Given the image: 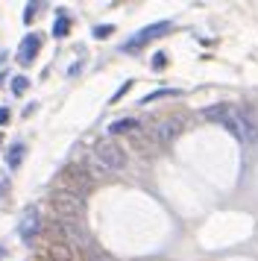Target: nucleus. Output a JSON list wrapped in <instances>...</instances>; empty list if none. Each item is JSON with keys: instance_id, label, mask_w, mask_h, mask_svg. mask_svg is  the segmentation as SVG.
Returning a JSON list of instances; mask_svg holds the SVG:
<instances>
[{"instance_id": "8", "label": "nucleus", "mask_w": 258, "mask_h": 261, "mask_svg": "<svg viewBox=\"0 0 258 261\" xmlns=\"http://www.w3.org/2000/svg\"><path fill=\"white\" fill-rule=\"evenodd\" d=\"M38 229H41V223H38V212L30 208V212L23 214V220H21V238L23 241H33Z\"/></svg>"}, {"instance_id": "14", "label": "nucleus", "mask_w": 258, "mask_h": 261, "mask_svg": "<svg viewBox=\"0 0 258 261\" xmlns=\"http://www.w3.org/2000/svg\"><path fill=\"white\" fill-rule=\"evenodd\" d=\"M112 33H115V27H112V24H103V27H97V30H94V36H97V38H109Z\"/></svg>"}, {"instance_id": "6", "label": "nucleus", "mask_w": 258, "mask_h": 261, "mask_svg": "<svg viewBox=\"0 0 258 261\" xmlns=\"http://www.w3.org/2000/svg\"><path fill=\"white\" fill-rule=\"evenodd\" d=\"M179 120H156L152 123V129H150V135H152V141L156 144H164V141H170L176 132H179Z\"/></svg>"}, {"instance_id": "18", "label": "nucleus", "mask_w": 258, "mask_h": 261, "mask_svg": "<svg viewBox=\"0 0 258 261\" xmlns=\"http://www.w3.org/2000/svg\"><path fill=\"white\" fill-rule=\"evenodd\" d=\"M0 255H3V249H0Z\"/></svg>"}, {"instance_id": "13", "label": "nucleus", "mask_w": 258, "mask_h": 261, "mask_svg": "<svg viewBox=\"0 0 258 261\" xmlns=\"http://www.w3.org/2000/svg\"><path fill=\"white\" fill-rule=\"evenodd\" d=\"M27 83H30L27 76H15V80H12V91H15V94H23V91H27Z\"/></svg>"}, {"instance_id": "7", "label": "nucleus", "mask_w": 258, "mask_h": 261, "mask_svg": "<svg viewBox=\"0 0 258 261\" xmlns=\"http://www.w3.org/2000/svg\"><path fill=\"white\" fill-rule=\"evenodd\" d=\"M38 47H41V36H35V33H30V36L21 41V47H18V62H23V65H30V62L35 59V53H38Z\"/></svg>"}, {"instance_id": "11", "label": "nucleus", "mask_w": 258, "mask_h": 261, "mask_svg": "<svg viewBox=\"0 0 258 261\" xmlns=\"http://www.w3.org/2000/svg\"><path fill=\"white\" fill-rule=\"evenodd\" d=\"M21 155H23V147H21V144H15V147L9 150V167L21 165Z\"/></svg>"}, {"instance_id": "2", "label": "nucleus", "mask_w": 258, "mask_h": 261, "mask_svg": "<svg viewBox=\"0 0 258 261\" xmlns=\"http://www.w3.org/2000/svg\"><path fill=\"white\" fill-rule=\"evenodd\" d=\"M94 159H97L109 173H120V170H126V165H129L126 150L117 141H112V138H106V141H100L94 147Z\"/></svg>"}, {"instance_id": "5", "label": "nucleus", "mask_w": 258, "mask_h": 261, "mask_svg": "<svg viewBox=\"0 0 258 261\" xmlns=\"http://www.w3.org/2000/svg\"><path fill=\"white\" fill-rule=\"evenodd\" d=\"M167 27H170L167 21H162V24H152V27H144V30H141L138 36H135V38H129L126 44H123V50H141L144 44H147V41H152V38L159 36V33H164Z\"/></svg>"}, {"instance_id": "4", "label": "nucleus", "mask_w": 258, "mask_h": 261, "mask_svg": "<svg viewBox=\"0 0 258 261\" xmlns=\"http://www.w3.org/2000/svg\"><path fill=\"white\" fill-rule=\"evenodd\" d=\"M50 205H53V212L59 214V220H80L82 217V197L56 191L53 200H50Z\"/></svg>"}, {"instance_id": "9", "label": "nucleus", "mask_w": 258, "mask_h": 261, "mask_svg": "<svg viewBox=\"0 0 258 261\" xmlns=\"http://www.w3.org/2000/svg\"><path fill=\"white\" fill-rule=\"evenodd\" d=\"M141 123L135 118H120V120H115V123H109V132L112 135H126V132H132V129H138Z\"/></svg>"}, {"instance_id": "12", "label": "nucleus", "mask_w": 258, "mask_h": 261, "mask_svg": "<svg viewBox=\"0 0 258 261\" xmlns=\"http://www.w3.org/2000/svg\"><path fill=\"white\" fill-rule=\"evenodd\" d=\"M68 18H65V15H59V21H56V27H53V36H56V38H62V36H65V33H68Z\"/></svg>"}, {"instance_id": "10", "label": "nucleus", "mask_w": 258, "mask_h": 261, "mask_svg": "<svg viewBox=\"0 0 258 261\" xmlns=\"http://www.w3.org/2000/svg\"><path fill=\"white\" fill-rule=\"evenodd\" d=\"M50 255L56 261H70L73 258V249H70L68 241H56V244H50Z\"/></svg>"}, {"instance_id": "3", "label": "nucleus", "mask_w": 258, "mask_h": 261, "mask_svg": "<svg viewBox=\"0 0 258 261\" xmlns=\"http://www.w3.org/2000/svg\"><path fill=\"white\" fill-rule=\"evenodd\" d=\"M91 173L88 170H82V167L70 165L65 167L62 173H59V191H65V194H73V197H85L88 188H91Z\"/></svg>"}, {"instance_id": "16", "label": "nucleus", "mask_w": 258, "mask_h": 261, "mask_svg": "<svg viewBox=\"0 0 258 261\" xmlns=\"http://www.w3.org/2000/svg\"><path fill=\"white\" fill-rule=\"evenodd\" d=\"M164 59H167L164 53H156V56H152V68H156V71H162L164 65H167V62H164Z\"/></svg>"}, {"instance_id": "1", "label": "nucleus", "mask_w": 258, "mask_h": 261, "mask_svg": "<svg viewBox=\"0 0 258 261\" xmlns=\"http://www.w3.org/2000/svg\"><path fill=\"white\" fill-rule=\"evenodd\" d=\"M202 118L214 120V123H220V126H226V129L232 132V135H238L241 141H252V138H258V132H255V126L249 123V118L241 115V112H235V109L226 106V103L205 109V112H202Z\"/></svg>"}, {"instance_id": "15", "label": "nucleus", "mask_w": 258, "mask_h": 261, "mask_svg": "<svg viewBox=\"0 0 258 261\" xmlns=\"http://www.w3.org/2000/svg\"><path fill=\"white\" fill-rule=\"evenodd\" d=\"M35 15H38V3H30V6H27V12H23V21L30 24V21L35 18Z\"/></svg>"}, {"instance_id": "17", "label": "nucleus", "mask_w": 258, "mask_h": 261, "mask_svg": "<svg viewBox=\"0 0 258 261\" xmlns=\"http://www.w3.org/2000/svg\"><path fill=\"white\" fill-rule=\"evenodd\" d=\"M9 120V109H0V123H6Z\"/></svg>"}]
</instances>
